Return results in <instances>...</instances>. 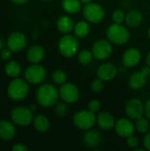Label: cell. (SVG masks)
Here are the masks:
<instances>
[{"instance_id":"cell-46","label":"cell","mask_w":150,"mask_h":151,"mask_svg":"<svg viewBox=\"0 0 150 151\" xmlns=\"http://www.w3.org/2000/svg\"><path fill=\"white\" fill-rule=\"evenodd\" d=\"M42 1H44V2H50V1H53V0H42Z\"/></svg>"},{"instance_id":"cell-14","label":"cell","mask_w":150,"mask_h":151,"mask_svg":"<svg viewBox=\"0 0 150 151\" xmlns=\"http://www.w3.org/2000/svg\"><path fill=\"white\" fill-rule=\"evenodd\" d=\"M118 74V67L111 62H105L100 65L96 70V75L101 80L106 81H112Z\"/></svg>"},{"instance_id":"cell-19","label":"cell","mask_w":150,"mask_h":151,"mask_svg":"<svg viewBox=\"0 0 150 151\" xmlns=\"http://www.w3.org/2000/svg\"><path fill=\"white\" fill-rule=\"evenodd\" d=\"M45 58V50L39 44L31 46L27 51V59L31 64H40Z\"/></svg>"},{"instance_id":"cell-36","label":"cell","mask_w":150,"mask_h":151,"mask_svg":"<svg viewBox=\"0 0 150 151\" xmlns=\"http://www.w3.org/2000/svg\"><path fill=\"white\" fill-rule=\"evenodd\" d=\"M11 150L12 151H28V148L24 145L23 143H15L12 147H11Z\"/></svg>"},{"instance_id":"cell-7","label":"cell","mask_w":150,"mask_h":151,"mask_svg":"<svg viewBox=\"0 0 150 151\" xmlns=\"http://www.w3.org/2000/svg\"><path fill=\"white\" fill-rule=\"evenodd\" d=\"M72 122L78 129L86 131L93 128L96 124V115L88 109L81 110L73 115Z\"/></svg>"},{"instance_id":"cell-42","label":"cell","mask_w":150,"mask_h":151,"mask_svg":"<svg viewBox=\"0 0 150 151\" xmlns=\"http://www.w3.org/2000/svg\"><path fill=\"white\" fill-rule=\"evenodd\" d=\"M29 109H30L33 112H34V111H36V110H37V106H36L35 104H31V105L29 106Z\"/></svg>"},{"instance_id":"cell-10","label":"cell","mask_w":150,"mask_h":151,"mask_svg":"<svg viewBox=\"0 0 150 151\" xmlns=\"http://www.w3.org/2000/svg\"><path fill=\"white\" fill-rule=\"evenodd\" d=\"M59 96L66 104H75L80 97L79 88L72 82H65L59 88Z\"/></svg>"},{"instance_id":"cell-30","label":"cell","mask_w":150,"mask_h":151,"mask_svg":"<svg viewBox=\"0 0 150 151\" xmlns=\"http://www.w3.org/2000/svg\"><path fill=\"white\" fill-rule=\"evenodd\" d=\"M55 113L59 117H64L68 112V106L65 102H57L55 104Z\"/></svg>"},{"instance_id":"cell-44","label":"cell","mask_w":150,"mask_h":151,"mask_svg":"<svg viewBox=\"0 0 150 151\" xmlns=\"http://www.w3.org/2000/svg\"><path fill=\"white\" fill-rule=\"evenodd\" d=\"M80 2H81V4H89V3H91V2H93V0H80Z\"/></svg>"},{"instance_id":"cell-32","label":"cell","mask_w":150,"mask_h":151,"mask_svg":"<svg viewBox=\"0 0 150 151\" xmlns=\"http://www.w3.org/2000/svg\"><path fill=\"white\" fill-rule=\"evenodd\" d=\"M104 81L101 80L100 78L97 77V79H95L92 82H91V89L95 92V93H100L104 89L105 84H104Z\"/></svg>"},{"instance_id":"cell-1","label":"cell","mask_w":150,"mask_h":151,"mask_svg":"<svg viewBox=\"0 0 150 151\" xmlns=\"http://www.w3.org/2000/svg\"><path fill=\"white\" fill-rule=\"evenodd\" d=\"M59 90L51 83H42L35 92L37 104L42 108H50L55 106L59 99Z\"/></svg>"},{"instance_id":"cell-41","label":"cell","mask_w":150,"mask_h":151,"mask_svg":"<svg viewBox=\"0 0 150 151\" xmlns=\"http://www.w3.org/2000/svg\"><path fill=\"white\" fill-rule=\"evenodd\" d=\"M5 46H6V41L4 42V40L2 37H0V51L2 50H4L5 48Z\"/></svg>"},{"instance_id":"cell-34","label":"cell","mask_w":150,"mask_h":151,"mask_svg":"<svg viewBox=\"0 0 150 151\" xmlns=\"http://www.w3.org/2000/svg\"><path fill=\"white\" fill-rule=\"evenodd\" d=\"M126 144L129 148L135 150L139 146V139L134 136V134H133L126 138Z\"/></svg>"},{"instance_id":"cell-24","label":"cell","mask_w":150,"mask_h":151,"mask_svg":"<svg viewBox=\"0 0 150 151\" xmlns=\"http://www.w3.org/2000/svg\"><path fill=\"white\" fill-rule=\"evenodd\" d=\"M61 6L68 14H77L82 11V4L80 0H62Z\"/></svg>"},{"instance_id":"cell-5","label":"cell","mask_w":150,"mask_h":151,"mask_svg":"<svg viewBox=\"0 0 150 151\" xmlns=\"http://www.w3.org/2000/svg\"><path fill=\"white\" fill-rule=\"evenodd\" d=\"M34 112L29 109V107L25 106H16L11 109L10 112L11 120L19 127H28L33 123Z\"/></svg>"},{"instance_id":"cell-6","label":"cell","mask_w":150,"mask_h":151,"mask_svg":"<svg viewBox=\"0 0 150 151\" xmlns=\"http://www.w3.org/2000/svg\"><path fill=\"white\" fill-rule=\"evenodd\" d=\"M82 15L88 22L91 24H97L104 19L105 10L101 4L91 2L84 5L82 8Z\"/></svg>"},{"instance_id":"cell-33","label":"cell","mask_w":150,"mask_h":151,"mask_svg":"<svg viewBox=\"0 0 150 151\" xmlns=\"http://www.w3.org/2000/svg\"><path fill=\"white\" fill-rule=\"evenodd\" d=\"M88 109L95 113V112H98L101 109V103L98 99H92L89 101L88 104Z\"/></svg>"},{"instance_id":"cell-23","label":"cell","mask_w":150,"mask_h":151,"mask_svg":"<svg viewBox=\"0 0 150 151\" xmlns=\"http://www.w3.org/2000/svg\"><path fill=\"white\" fill-rule=\"evenodd\" d=\"M33 126L34 129L41 134L47 133L50 127V122L49 119L43 114H37L34 117L33 119Z\"/></svg>"},{"instance_id":"cell-2","label":"cell","mask_w":150,"mask_h":151,"mask_svg":"<svg viewBox=\"0 0 150 151\" xmlns=\"http://www.w3.org/2000/svg\"><path fill=\"white\" fill-rule=\"evenodd\" d=\"M29 94V83L21 78L13 79L7 87L8 97L15 102L24 100Z\"/></svg>"},{"instance_id":"cell-12","label":"cell","mask_w":150,"mask_h":151,"mask_svg":"<svg viewBox=\"0 0 150 151\" xmlns=\"http://www.w3.org/2000/svg\"><path fill=\"white\" fill-rule=\"evenodd\" d=\"M125 111L129 119L136 120L144 115V104L139 98H132L126 102Z\"/></svg>"},{"instance_id":"cell-37","label":"cell","mask_w":150,"mask_h":151,"mask_svg":"<svg viewBox=\"0 0 150 151\" xmlns=\"http://www.w3.org/2000/svg\"><path fill=\"white\" fill-rule=\"evenodd\" d=\"M143 146L146 150L150 151V130L145 134L143 138Z\"/></svg>"},{"instance_id":"cell-43","label":"cell","mask_w":150,"mask_h":151,"mask_svg":"<svg viewBox=\"0 0 150 151\" xmlns=\"http://www.w3.org/2000/svg\"><path fill=\"white\" fill-rule=\"evenodd\" d=\"M146 63L149 66H150V51L148 53V55L146 57Z\"/></svg>"},{"instance_id":"cell-45","label":"cell","mask_w":150,"mask_h":151,"mask_svg":"<svg viewBox=\"0 0 150 151\" xmlns=\"http://www.w3.org/2000/svg\"><path fill=\"white\" fill-rule=\"evenodd\" d=\"M148 36H149V38L150 40V27H149V29H148Z\"/></svg>"},{"instance_id":"cell-26","label":"cell","mask_w":150,"mask_h":151,"mask_svg":"<svg viewBox=\"0 0 150 151\" xmlns=\"http://www.w3.org/2000/svg\"><path fill=\"white\" fill-rule=\"evenodd\" d=\"M73 32H74V35L77 36L79 39L87 37L90 32L89 22H88L87 20L78 21L77 23H75Z\"/></svg>"},{"instance_id":"cell-39","label":"cell","mask_w":150,"mask_h":151,"mask_svg":"<svg viewBox=\"0 0 150 151\" xmlns=\"http://www.w3.org/2000/svg\"><path fill=\"white\" fill-rule=\"evenodd\" d=\"M141 72L145 76L149 77L150 75V66H149L148 65H145V66H143V67L141 69Z\"/></svg>"},{"instance_id":"cell-13","label":"cell","mask_w":150,"mask_h":151,"mask_svg":"<svg viewBox=\"0 0 150 151\" xmlns=\"http://www.w3.org/2000/svg\"><path fill=\"white\" fill-rule=\"evenodd\" d=\"M114 130L118 136L126 139L127 137L134 134V132L136 129H135V125L131 120V119L121 118L116 120Z\"/></svg>"},{"instance_id":"cell-25","label":"cell","mask_w":150,"mask_h":151,"mask_svg":"<svg viewBox=\"0 0 150 151\" xmlns=\"http://www.w3.org/2000/svg\"><path fill=\"white\" fill-rule=\"evenodd\" d=\"M4 73L11 79L18 78L21 73V66L17 61L9 60L4 65Z\"/></svg>"},{"instance_id":"cell-27","label":"cell","mask_w":150,"mask_h":151,"mask_svg":"<svg viewBox=\"0 0 150 151\" xmlns=\"http://www.w3.org/2000/svg\"><path fill=\"white\" fill-rule=\"evenodd\" d=\"M93 58H94V56H93V53H92V50H81L80 51L78 52V55H77V59H78V62L83 65H89L92 61H93Z\"/></svg>"},{"instance_id":"cell-28","label":"cell","mask_w":150,"mask_h":151,"mask_svg":"<svg viewBox=\"0 0 150 151\" xmlns=\"http://www.w3.org/2000/svg\"><path fill=\"white\" fill-rule=\"evenodd\" d=\"M135 129L141 134H147L150 130V120L146 117H141L135 120Z\"/></svg>"},{"instance_id":"cell-16","label":"cell","mask_w":150,"mask_h":151,"mask_svg":"<svg viewBox=\"0 0 150 151\" xmlns=\"http://www.w3.org/2000/svg\"><path fill=\"white\" fill-rule=\"evenodd\" d=\"M116 119L114 116L108 111H101L96 115V125L103 131H110L114 128Z\"/></svg>"},{"instance_id":"cell-35","label":"cell","mask_w":150,"mask_h":151,"mask_svg":"<svg viewBox=\"0 0 150 151\" xmlns=\"http://www.w3.org/2000/svg\"><path fill=\"white\" fill-rule=\"evenodd\" d=\"M12 51L9 49V48H4V50H2L0 51V58L1 59H3L4 61H9L11 60V56H12Z\"/></svg>"},{"instance_id":"cell-11","label":"cell","mask_w":150,"mask_h":151,"mask_svg":"<svg viewBox=\"0 0 150 151\" xmlns=\"http://www.w3.org/2000/svg\"><path fill=\"white\" fill-rule=\"evenodd\" d=\"M27 44V39L24 33L20 31L11 32L6 39V47L12 52L22 51Z\"/></svg>"},{"instance_id":"cell-3","label":"cell","mask_w":150,"mask_h":151,"mask_svg":"<svg viewBox=\"0 0 150 151\" xmlns=\"http://www.w3.org/2000/svg\"><path fill=\"white\" fill-rule=\"evenodd\" d=\"M107 39L115 45H124L129 42L131 34L127 27L123 24L113 23L106 30Z\"/></svg>"},{"instance_id":"cell-29","label":"cell","mask_w":150,"mask_h":151,"mask_svg":"<svg viewBox=\"0 0 150 151\" xmlns=\"http://www.w3.org/2000/svg\"><path fill=\"white\" fill-rule=\"evenodd\" d=\"M51 79H52V81H53V82L55 84L61 86V85H63L64 83H65L67 81L68 76H67V73L64 70L57 69V70H55L52 73Z\"/></svg>"},{"instance_id":"cell-8","label":"cell","mask_w":150,"mask_h":151,"mask_svg":"<svg viewBox=\"0 0 150 151\" xmlns=\"http://www.w3.org/2000/svg\"><path fill=\"white\" fill-rule=\"evenodd\" d=\"M25 80L32 85H41L47 78V70L40 64H31L24 72Z\"/></svg>"},{"instance_id":"cell-4","label":"cell","mask_w":150,"mask_h":151,"mask_svg":"<svg viewBox=\"0 0 150 151\" xmlns=\"http://www.w3.org/2000/svg\"><path fill=\"white\" fill-rule=\"evenodd\" d=\"M57 48L59 53L65 58H72L78 54L80 49L79 38L72 34L63 35L58 41Z\"/></svg>"},{"instance_id":"cell-40","label":"cell","mask_w":150,"mask_h":151,"mask_svg":"<svg viewBox=\"0 0 150 151\" xmlns=\"http://www.w3.org/2000/svg\"><path fill=\"white\" fill-rule=\"evenodd\" d=\"M13 4H19V5H22V4H25L29 2V0H11Z\"/></svg>"},{"instance_id":"cell-20","label":"cell","mask_w":150,"mask_h":151,"mask_svg":"<svg viewBox=\"0 0 150 151\" xmlns=\"http://www.w3.org/2000/svg\"><path fill=\"white\" fill-rule=\"evenodd\" d=\"M143 19V13L140 10L132 9L126 14L125 23L130 28H137L142 24Z\"/></svg>"},{"instance_id":"cell-15","label":"cell","mask_w":150,"mask_h":151,"mask_svg":"<svg viewBox=\"0 0 150 151\" xmlns=\"http://www.w3.org/2000/svg\"><path fill=\"white\" fill-rule=\"evenodd\" d=\"M141 60V52L137 48H130L126 50L122 57V62L124 66L133 68L140 64Z\"/></svg>"},{"instance_id":"cell-18","label":"cell","mask_w":150,"mask_h":151,"mask_svg":"<svg viewBox=\"0 0 150 151\" xmlns=\"http://www.w3.org/2000/svg\"><path fill=\"white\" fill-rule=\"evenodd\" d=\"M83 143L91 149H95L98 146H100L102 142V134L93 128L86 130L83 136H82Z\"/></svg>"},{"instance_id":"cell-9","label":"cell","mask_w":150,"mask_h":151,"mask_svg":"<svg viewBox=\"0 0 150 151\" xmlns=\"http://www.w3.org/2000/svg\"><path fill=\"white\" fill-rule=\"evenodd\" d=\"M91 50L95 59L104 61L111 57L113 53V44L108 39H100L93 44Z\"/></svg>"},{"instance_id":"cell-38","label":"cell","mask_w":150,"mask_h":151,"mask_svg":"<svg viewBox=\"0 0 150 151\" xmlns=\"http://www.w3.org/2000/svg\"><path fill=\"white\" fill-rule=\"evenodd\" d=\"M144 115L150 120V98L147 100L144 104Z\"/></svg>"},{"instance_id":"cell-31","label":"cell","mask_w":150,"mask_h":151,"mask_svg":"<svg viewBox=\"0 0 150 151\" xmlns=\"http://www.w3.org/2000/svg\"><path fill=\"white\" fill-rule=\"evenodd\" d=\"M111 19L113 23H117V24H122L123 22H125L126 19V13L124 12V11H122L121 9H117L115 10L112 14H111Z\"/></svg>"},{"instance_id":"cell-21","label":"cell","mask_w":150,"mask_h":151,"mask_svg":"<svg viewBox=\"0 0 150 151\" xmlns=\"http://www.w3.org/2000/svg\"><path fill=\"white\" fill-rule=\"evenodd\" d=\"M56 26L57 30L61 34L66 35V34H71L73 31L75 22L70 15H61L57 19Z\"/></svg>"},{"instance_id":"cell-17","label":"cell","mask_w":150,"mask_h":151,"mask_svg":"<svg viewBox=\"0 0 150 151\" xmlns=\"http://www.w3.org/2000/svg\"><path fill=\"white\" fill-rule=\"evenodd\" d=\"M16 125L11 120H0V140L4 142L11 141L17 133Z\"/></svg>"},{"instance_id":"cell-22","label":"cell","mask_w":150,"mask_h":151,"mask_svg":"<svg viewBox=\"0 0 150 151\" xmlns=\"http://www.w3.org/2000/svg\"><path fill=\"white\" fill-rule=\"evenodd\" d=\"M148 81V77L145 76L141 71L133 73L128 78L127 84L133 90H140L143 88Z\"/></svg>"}]
</instances>
